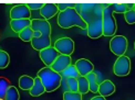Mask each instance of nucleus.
<instances>
[{
    "label": "nucleus",
    "instance_id": "f257e3e1",
    "mask_svg": "<svg viewBox=\"0 0 135 100\" xmlns=\"http://www.w3.org/2000/svg\"><path fill=\"white\" fill-rule=\"evenodd\" d=\"M76 12L82 16V19L88 24L86 34L90 38H99L103 36V23H102V12L104 4L97 3H83L74 4Z\"/></svg>",
    "mask_w": 135,
    "mask_h": 100
},
{
    "label": "nucleus",
    "instance_id": "f03ea898",
    "mask_svg": "<svg viewBox=\"0 0 135 100\" xmlns=\"http://www.w3.org/2000/svg\"><path fill=\"white\" fill-rule=\"evenodd\" d=\"M31 29L33 31L40 32V37L32 38L31 45L37 51H42L51 46V24L44 19L31 20Z\"/></svg>",
    "mask_w": 135,
    "mask_h": 100
},
{
    "label": "nucleus",
    "instance_id": "7ed1b4c3",
    "mask_svg": "<svg viewBox=\"0 0 135 100\" xmlns=\"http://www.w3.org/2000/svg\"><path fill=\"white\" fill-rule=\"evenodd\" d=\"M58 24L62 29H70L72 26H78L83 30H86V27H88V24L85 23V21L76 12L74 7L59 12Z\"/></svg>",
    "mask_w": 135,
    "mask_h": 100
},
{
    "label": "nucleus",
    "instance_id": "20e7f679",
    "mask_svg": "<svg viewBox=\"0 0 135 100\" xmlns=\"http://www.w3.org/2000/svg\"><path fill=\"white\" fill-rule=\"evenodd\" d=\"M38 77L40 78L47 92H52L57 90L62 84V76H61V74L54 71L50 67L41 68L38 73Z\"/></svg>",
    "mask_w": 135,
    "mask_h": 100
},
{
    "label": "nucleus",
    "instance_id": "39448f33",
    "mask_svg": "<svg viewBox=\"0 0 135 100\" xmlns=\"http://www.w3.org/2000/svg\"><path fill=\"white\" fill-rule=\"evenodd\" d=\"M102 23H103V36H112L113 37L116 33V21L113 16V8L112 3L104 4L102 12Z\"/></svg>",
    "mask_w": 135,
    "mask_h": 100
},
{
    "label": "nucleus",
    "instance_id": "423d86ee",
    "mask_svg": "<svg viewBox=\"0 0 135 100\" xmlns=\"http://www.w3.org/2000/svg\"><path fill=\"white\" fill-rule=\"evenodd\" d=\"M128 47V41L124 35H114L110 41V49L116 56L125 55Z\"/></svg>",
    "mask_w": 135,
    "mask_h": 100
},
{
    "label": "nucleus",
    "instance_id": "0eeeda50",
    "mask_svg": "<svg viewBox=\"0 0 135 100\" xmlns=\"http://www.w3.org/2000/svg\"><path fill=\"white\" fill-rule=\"evenodd\" d=\"M131 71V59L130 57H127L126 55L120 56L116 59V62L114 63L113 66V73L114 75L119 77H124L127 76Z\"/></svg>",
    "mask_w": 135,
    "mask_h": 100
},
{
    "label": "nucleus",
    "instance_id": "6e6552de",
    "mask_svg": "<svg viewBox=\"0 0 135 100\" xmlns=\"http://www.w3.org/2000/svg\"><path fill=\"white\" fill-rule=\"evenodd\" d=\"M54 48L61 55L71 56L74 52V42L70 37H60L54 42Z\"/></svg>",
    "mask_w": 135,
    "mask_h": 100
},
{
    "label": "nucleus",
    "instance_id": "1a4fd4ad",
    "mask_svg": "<svg viewBox=\"0 0 135 100\" xmlns=\"http://www.w3.org/2000/svg\"><path fill=\"white\" fill-rule=\"evenodd\" d=\"M10 18H11V20L30 19L31 18V10L28 8L27 4H25V3L17 4L10 10Z\"/></svg>",
    "mask_w": 135,
    "mask_h": 100
},
{
    "label": "nucleus",
    "instance_id": "9d476101",
    "mask_svg": "<svg viewBox=\"0 0 135 100\" xmlns=\"http://www.w3.org/2000/svg\"><path fill=\"white\" fill-rule=\"evenodd\" d=\"M59 55H60L59 52L52 46L44 48L42 51L39 52L40 59L42 60V63L46 65V67H51V65L54 63V60L58 58Z\"/></svg>",
    "mask_w": 135,
    "mask_h": 100
},
{
    "label": "nucleus",
    "instance_id": "9b49d317",
    "mask_svg": "<svg viewBox=\"0 0 135 100\" xmlns=\"http://www.w3.org/2000/svg\"><path fill=\"white\" fill-rule=\"evenodd\" d=\"M74 66H75L76 70L79 71V74H80V76H83V77L88 76L90 73H92L94 70V65L92 64V62H90L86 58L78 59Z\"/></svg>",
    "mask_w": 135,
    "mask_h": 100
},
{
    "label": "nucleus",
    "instance_id": "f8f14e48",
    "mask_svg": "<svg viewBox=\"0 0 135 100\" xmlns=\"http://www.w3.org/2000/svg\"><path fill=\"white\" fill-rule=\"evenodd\" d=\"M70 65H71V56H66V55L60 54L50 68L53 69L54 71H57V73L61 74L68 66H70Z\"/></svg>",
    "mask_w": 135,
    "mask_h": 100
},
{
    "label": "nucleus",
    "instance_id": "ddd939ff",
    "mask_svg": "<svg viewBox=\"0 0 135 100\" xmlns=\"http://www.w3.org/2000/svg\"><path fill=\"white\" fill-rule=\"evenodd\" d=\"M59 12L60 11L58 9V5L55 3H44L43 7L40 9V15L47 21L59 14Z\"/></svg>",
    "mask_w": 135,
    "mask_h": 100
},
{
    "label": "nucleus",
    "instance_id": "4468645a",
    "mask_svg": "<svg viewBox=\"0 0 135 100\" xmlns=\"http://www.w3.org/2000/svg\"><path fill=\"white\" fill-rule=\"evenodd\" d=\"M115 92V85L111 80H104L99 85V93L104 98L113 95Z\"/></svg>",
    "mask_w": 135,
    "mask_h": 100
},
{
    "label": "nucleus",
    "instance_id": "2eb2a0df",
    "mask_svg": "<svg viewBox=\"0 0 135 100\" xmlns=\"http://www.w3.org/2000/svg\"><path fill=\"white\" fill-rule=\"evenodd\" d=\"M31 26V20L30 19H22V20H11L10 21V27L15 33H19L25 30L26 27Z\"/></svg>",
    "mask_w": 135,
    "mask_h": 100
},
{
    "label": "nucleus",
    "instance_id": "dca6fc26",
    "mask_svg": "<svg viewBox=\"0 0 135 100\" xmlns=\"http://www.w3.org/2000/svg\"><path fill=\"white\" fill-rule=\"evenodd\" d=\"M29 92H30V95L32 97H39V96H41V95H43V93L46 92L44 86L42 85V82H41V80H40L39 77H36V78H35L33 86H32L31 89L29 90Z\"/></svg>",
    "mask_w": 135,
    "mask_h": 100
},
{
    "label": "nucleus",
    "instance_id": "f3484780",
    "mask_svg": "<svg viewBox=\"0 0 135 100\" xmlns=\"http://www.w3.org/2000/svg\"><path fill=\"white\" fill-rule=\"evenodd\" d=\"M33 82H35V78H32L31 76L23 75L19 78V87L22 90H30L33 86Z\"/></svg>",
    "mask_w": 135,
    "mask_h": 100
},
{
    "label": "nucleus",
    "instance_id": "a211bd4d",
    "mask_svg": "<svg viewBox=\"0 0 135 100\" xmlns=\"http://www.w3.org/2000/svg\"><path fill=\"white\" fill-rule=\"evenodd\" d=\"M86 77V79L89 81V87H90V91H92L94 93L99 92V82H98V75L92 71V73H90Z\"/></svg>",
    "mask_w": 135,
    "mask_h": 100
},
{
    "label": "nucleus",
    "instance_id": "6ab92c4d",
    "mask_svg": "<svg viewBox=\"0 0 135 100\" xmlns=\"http://www.w3.org/2000/svg\"><path fill=\"white\" fill-rule=\"evenodd\" d=\"M61 76H62V78H75L78 79L79 77H80V74H79V71L76 70L75 68V66L74 65H70V66H68V67L61 73Z\"/></svg>",
    "mask_w": 135,
    "mask_h": 100
},
{
    "label": "nucleus",
    "instance_id": "aec40b11",
    "mask_svg": "<svg viewBox=\"0 0 135 100\" xmlns=\"http://www.w3.org/2000/svg\"><path fill=\"white\" fill-rule=\"evenodd\" d=\"M78 89H79V92H80L81 95H84V93L89 92L90 87H89V81L86 79V77L80 76L78 78Z\"/></svg>",
    "mask_w": 135,
    "mask_h": 100
},
{
    "label": "nucleus",
    "instance_id": "412c9836",
    "mask_svg": "<svg viewBox=\"0 0 135 100\" xmlns=\"http://www.w3.org/2000/svg\"><path fill=\"white\" fill-rule=\"evenodd\" d=\"M33 35H35V32H33V30L31 29V26L26 27L25 30H22L19 33L20 40H22L23 42H31L32 38H33Z\"/></svg>",
    "mask_w": 135,
    "mask_h": 100
},
{
    "label": "nucleus",
    "instance_id": "4be33fe9",
    "mask_svg": "<svg viewBox=\"0 0 135 100\" xmlns=\"http://www.w3.org/2000/svg\"><path fill=\"white\" fill-rule=\"evenodd\" d=\"M19 99H20V95H19L18 89L15 86H10L7 92H6L3 100H19Z\"/></svg>",
    "mask_w": 135,
    "mask_h": 100
},
{
    "label": "nucleus",
    "instance_id": "5701e85b",
    "mask_svg": "<svg viewBox=\"0 0 135 100\" xmlns=\"http://www.w3.org/2000/svg\"><path fill=\"white\" fill-rule=\"evenodd\" d=\"M9 63H10L9 54L6 51H3V49H0V69L7 68Z\"/></svg>",
    "mask_w": 135,
    "mask_h": 100
},
{
    "label": "nucleus",
    "instance_id": "b1692460",
    "mask_svg": "<svg viewBox=\"0 0 135 100\" xmlns=\"http://www.w3.org/2000/svg\"><path fill=\"white\" fill-rule=\"evenodd\" d=\"M10 87V81L4 78V77H0V99H3L6 96V92Z\"/></svg>",
    "mask_w": 135,
    "mask_h": 100
},
{
    "label": "nucleus",
    "instance_id": "393cba45",
    "mask_svg": "<svg viewBox=\"0 0 135 100\" xmlns=\"http://www.w3.org/2000/svg\"><path fill=\"white\" fill-rule=\"evenodd\" d=\"M65 85H66V88H68V91L79 92V89H78V79H75V78H66Z\"/></svg>",
    "mask_w": 135,
    "mask_h": 100
},
{
    "label": "nucleus",
    "instance_id": "a878e982",
    "mask_svg": "<svg viewBox=\"0 0 135 100\" xmlns=\"http://www.w3.org/2000/svg\"><path fill=\"white\" fill-rule=\"evenodd\" d=\"M130 4L125 3H112V8H113V12L115 13H125L128 10Z\"/></svg>",
    "mask_w": 135,
    "mask_h": 100
},
{
    "label": "nucleus",
    "instance_id": "bb28decb",
    "mask_svg": "<svg viewBox=\"0 0 135 100\" xmlns=\"http://www.w3.org/2000/svg\"><path fill=\"white\" fill-rule=\"evenodd\" d=\"M63 100H82V95L80 92L65 91L63 93Z\"/></svg>",
    "mask_w": 135,
    "mask_h": 100
},
{
    "label": "nucleus",
    "instance_id": "cd10ccee",
    "mask_svg": "<svg viewBox=\"0 0 135 100\" xmlns=\"http://www.w3.org/2000/svg\"><path fill=\"white\" fill-rule=\"evenodd\" d=\"M124 19L126 21V23L135 24V10L134 9H128L124 13Z\"/></svg>",
    "mask_w": 135,
    "mask_h": 100
},
{
    "label": "nucleus",
    "instance_id": "c85d7f7f",
    "mask_svg": "<svg viewBox=\"0 0 135 100\" xmlns=\"http://www.w3.org/2000/svg\"><path fill=\"white\" fill-rule=\"evenodd\" d=\"M58 9L59 11L61 12V11H64L66 9H70V8H73L74 7V4H71V3H58Z\"/></svg>",
    "mask_w": 135,
    "mask_h": 100
},
{
    "label": "nucleus",
    "instance_id": "c756f323",
    "mask_svg": "<svg viewBox=\"0 0 135 100\" xmlns=\"http://www.w3.org/2000/svg\"><path fill=\"white\" fill-rule=\"evenodd\" d=\"M43 4L44 3H28L27 7L30 10H40L43 7Z\"/></svg>",
    "mask_w": 135,
    "mask_h": 100
},
{
    "label": "nucleus",
    "instance_id": "7c9ffc66",
    "mask_svg": "<svg viewBox=\"0 0 135 100\" xmlns=\"http://www.w3.org/2000/svg\"><path fill=\"white\" fill-rule=\"evenodd\" d=\"M91 100H106V99H105L104 97H102V96H100V95H99V96H94Z\"/></svg>",
    "mask_w": 135,
    "mask_h": 100
},
{
    "label": "nucleus",
    "instance_id": "2f4dec72",
    "mask_svg": "<svg viewBox=\"0 0 135 100\" xmlns=\"http://www.w3.org/2000/svg\"><path fill=\"white\" fill-rule=\"evenodd\" d=\"M132 8H133V9H134V10H135V3H134V4H133V5H132Z\"/></svg>",
    "mask_w": 135,
    "mask_h": 100
},
{
    "label": "nucleus",
    "instance_id": "473e14b6",
    "mask_svg": "<svg viewBox=\"0 0 135 100\" xmlns=\"http://www.w3.org/2000/svg\"><path fill=\"white\" fill-rule=\"evenodd\" d=\"M134 48H135V43H134Z\"/></svg>",
    "mask_w": 135,
    "mask_h": 100
},
{
    "label": "nucleus",
    "instance_id": "72a5a7b5",
    "mask_svg": "<svg viewBox=\"0 0 135 100\" xmlns=\"http://www.w3.org/2000/svg\"><path fill=\"white\" fill-rule=\"evenodd\" d=\"M0 100H3V99H0Z\"/></svg>",
    "mask_w": 135,
    "mask_h": 100
}]
</instances>
